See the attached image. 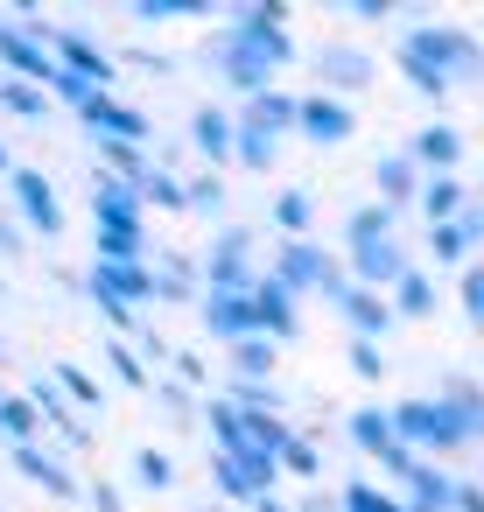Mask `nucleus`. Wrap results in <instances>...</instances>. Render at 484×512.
Segmentation results:
<instances>
[{"mask_svg": "<svg viewBox=\"0 0 484 512\" xmlns=\"http://www.w3.org/2000/svg\"><path fill=\"white\" fill-rule=\"evenodd\" d=\"M15 190H22V204H29L36 225H57V204H50V183L43 176H15Z\"/></svg>", "mask_w": 484, "mask_h": 512, "instance_id": "obj_7", "label": "nucleus"}, {"mask_svg": "<svg viewBox=\"0 0 484 512\" xmlns=\"http://www.w3.org/2000/svg\"><path fill=\"white\" fill-rule=\"evenodd\" d=\"M421 155H428V162H456V134H449V127H428V134H421Z\"/></svg>", "mask_w": 484, "mask_h": 512, "instance_id": "obj_14", "label": "nucleus"}, {"mask_svg": "<svg viewBox=\"0 0 484 512\" xmlns=\"http://www.w3.org/2000/svg\"><path fill=\"white\" fill-rule=\"evenodd\" d=\"M8 106H15V113H43V99H36L29 85H8Z\"/></svg>", "mask_w": 484, "mask_h": 512, "instance_id": "obj_20", "label": "nucleus"}, {"mask_svg": "<svg viewBox=\"0 0 484 512\" xmlns=\"http://www.w3.org/2000/svg\"><path fill=\"white\" fill-rule=\"evenodd\" d=\"M358 274H365V281H386V274H400V253L379 246V239H365V246H358Z\"/></svg>", "mask_w": 484, "mask_h": 512, "instance_id": "obj_8", "label": "nucleus"}, {"mask_svg": "<svg viewBox=\"0 0 484 512\" xmlns=\"http://www.w3.org/2000/svg\"><path fill=\"white\" fill-rule=\"evenodd\" d=\"M274 29H281V15H253V22L239 29V43H232V57H225V64H232L239 78H260V64H267V57H288V36H274Z\"/></svg>", "mask_w": 484, "mask_h": 512, "instance_id": "obj_2", "label": "nucleus"}, {"mask_svg": "<svg viewBox=\"0 0 484 512\" xmlns=\"http://www.w3.org/2000/svg\"><path fill=\"white\" fill-rule=\"evenodd\" d=\"M22 470H29V477H43V484H50V491H71V477H64V470H57V463H43V456H36V449H22Z\"/></svg>", "mask_w": 484, "mask_h": 512, "instance_id": "obj_15", "label": "nucleus"}, {"mask_svg": "<svg viewBox=\"0 0 484 512\" xmlns=\"http://www.w3.org/2000/svg\"><path fill=\"white\" fill-rule=\"evenodd\" d=\"M281 260H288V281H330V267H323L316 246H288Z\"/></svg>", "mask_w": 484, "mask_h": 512, "instance_id": "obj_10", "label": "nucleus"}, {"mask_svg": "<svg viewBox=\"0 0 484 512\" xmlns=\"http://www.w3.org/2000/svg\"><path fill=\"white\" fill-rule=\"evenodd\" d=\"M0 50H8V57L22 64V71H50V64H43V50H29V43H22L15 29H0Z\"/></svg>", "mask_w": 484, "mask_h": 512, "instance_id": "obj_13", "label": "nucleus"}, {"mask_svg": "<svg viewBox=\"0 0 484 512\" xmlns=\"http://www.w3.org/2000/svg\"><path fill=\"white\" fill-rule=\"evenodd\" d=\"M141 477H148V484H169V463H162V456L148 449V456H141Z\"/></svg>", "mask_w": 484, "mask_h": 512, "instance_id": "obj_23", "label": "nucleus"}, {"mask_svg": "<svg viewBox=\"0 0 484 512\" xmlns=\"http://www.w3.org/2000/svg\"><path fill=\"white\" fill-rule=\"evenodd\" d=\"M323 71H330V78H344V85H365V78H372V64H365L358 50H330V57H323Z\"/></svg>", "mask_w": 484, "mask_h": 512, "instance_id": "obj_11", "label": "nucleus"}, {"mask_svg": "<svg viewBox=\"0 0 484 512\" xmlns=\"http://www.w3.org/2000/svg\"><path fill=\"white\" fill-rule=\"evenodd\" d=\"M400 302H407V309L421 316V309H428V288H421V281H400Z\"/></svg>", "mask_w": 484, "mask_h": 512, "instance_id": "obj_22", "label": "nucleus"}, {"mask_svg": "<svg viewBox=\"0 0 484 512\" xmlns=\"http://www.w3.org/2000/svg\"><path fill=\"white\" fill-rule=\"evenodd\" d=\"M344 505H351V512H400V505H386V498H372L365 484H351V491H344Z\"/></svg>", "mask_w": 484, "mask_h": 512, "instance_id": "obj_17", "label": "nucleus"}, {"mask_svg": "<svg viewBox=\"0 0 484 512\" xmlns=\"http://www.w3.org/2000/svg\"><path fill=\"white\" fill-rule=\"evenodd\" d=\"M379 183H386L393 197H407V183H414V176H407V162H379Z\"/></svg>", "mask_w": 484, "mask_h": 512, "instance_id": "obj_18", "label": "nucleus"}, {"mask_svg": "<svg viewBox=\"0 0 484 512\" xmlns=\"http://www.w3.org/2000/svg\"><path fill=\"white\" fill-rule=\"evenodd\" d=\"M456 204H463V197H456V183H435V190H428V211H435V218H449Z\"/></svg>", "mask_w": 484, "mask_h": 512, "instance_id": "obj_19", "label": "nucleus"}, {"mask_svg": "<svg viewBox=\"0 0 484 512\" xmlns=\"http://www.w3.org/2000/svg\"><path fill=\"white\" fill-rule=\"evenodd\" d=\"M386 428H400L407 442H449V435H456V421H449L442 407H428V400H414V407H400V414H393ZM400 435H393V442H400Z\"/></svg>", "mask_w": 484, "mask_h": 512, "instance_id": "obj_3", "label": "nucleus"}, {"mask_svg": "<svg viewBox=\"0 0 484 512\" xmlns=\"http://www.w3.org/2000/svg\"><path fill=\"white\" fill-rule=\"evenodd\" d=\"M302 127H309L316 141H344V134H351V113H344V106H302Z\"/></svg>", "mask_w": 484, "mask_h": 512, "instance_id": "obj_4", "label": "nucleus"}, {"mask_svg": "<svg viewBox=\"0 0 484 512\" xmlns=\"http://www.w3.org/2000/svg\"><path fill=\"white\" fill-rule=\"evenodd\" d=\"M246 323H253V302H239V295H218V302H211V330H218V337H239Z\"/></svg>", "mask_w": 484, "mask_h": 512, "instance_id": "obj_6", "label": "nucleus"}, {"mask_svg": "<svg viewBox=\"0 0 484 512\" xmlns=\"http://www.w3.org/2000/svg\"><path fill=\"white\" fill-rule=\"evenodd\" d=\"M407 64H421L428 78H442V71H456V78H477V71H484L477 43H470V36H456V29H421V36L407 43ZM442 85H449V78H442Z\"/></svg>", "mask_w": 484, "mask_h": 512, "instance_id": "obj_1", "label": "nucleus"}, {"mask_svg": "<svg viewBox=\"0 0 484 512\" xmlns=\"http://www.w3.org/2000/svg\"><path fill=\"white\" fill-rule=\"evenodd\" d=\"M57 50H64V57H71V64H78V71H85V85H92V78H106V71H113V64H106V57H99V50H85V36H57Z\"/></svg>", "mask_w": 484, "mask_h": 512, "instance_id": "obj_9", "label": "nucleus"}, {"mask_svg": "<svg viewBox=\"0 0 484 512\" xmlns=\"http://www.w3.org/2000/svg\"><path fill=\"white\" fill-rule=\"evenodd\" d=\"M463 302H470V316L484 323V274H470V281H463Z\"/></svg>", "mask_w": 484, "mask_h": 512, "instance_id": "obj_21", "label": "nucleus"}, {"mask_svg": "<svg viewBox=\"0 0 484 512\" xmlns=\"http://www.w3.org/2000/svg\"><path fill=\"white\" fill-rule=\"evenodd\" d=\"M253 323H267V330H295V316H288V288L274 281V288H260V302H253Z\"/></svg>", "mask_w": 484, "mask_h": 512, "instance_id": "obj_5", "label": "nucleus"}, {"mask_svg": "<svg viewBox=\"0 0 484 512\" xmlns=\"http://www.w3.org/2000/svg\"><path fill=\"white\" fill-rule=\"evenodd\" d=\"M29 421H36V414H29L22 400H8V407H0V428H8V435H36Z\"/></svg>", "mask_w": 484, "mask_h": 512, "instance_id": "obj_16", "label": "nucleus"}, {"mask_svg": "<svg viewBox=\"0 0 484 512\" xmlns=\"http://www.w3.org/2000/svg\"><path fill=\"white\" fill-rule=\"evenodd\" d=\"M197 141H204V155H225V141H232L225 113H197Z\"/></svg>", "mask_w": 484, "mask_h": 512, "instance_id": "obj_12", "label": "nucleus"}]
</instances>
